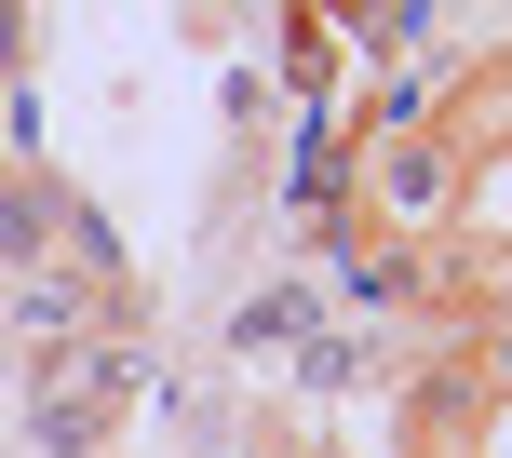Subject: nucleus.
<instances>
[{
  "label": "nucleus",
  "instance_id": "nucleus-1",
  "mask_svg": "<svg viewBox=\"0 0 512 458\" xmlns=\"http://www.w3.org/2000/svg\"><path fill=\"white\" fill-rule=\"evenodd\" d=\"M364 203H378L391 229H432L445 203H459V135H445V122L432 135H418V122L378 135V149H364Z\"/></svg>",
  "mask_w": 512,
  "mask_h": 458
},
{
  "label": "nucleus",
  "instance_id": "nucleus-2",
  "mask_svg": "<svg viewBox=\"0 0 512 458\" xmlns=\"http://www.w3.org/2000/svg\"><path fill=\"white\" fill-rule=\"evenodd\" d=\"M472 391H486V405H512V324L472 337Z\"/></svg>",
  "mask_w": 512,
  "mask_h": 458
}]
</instances>
